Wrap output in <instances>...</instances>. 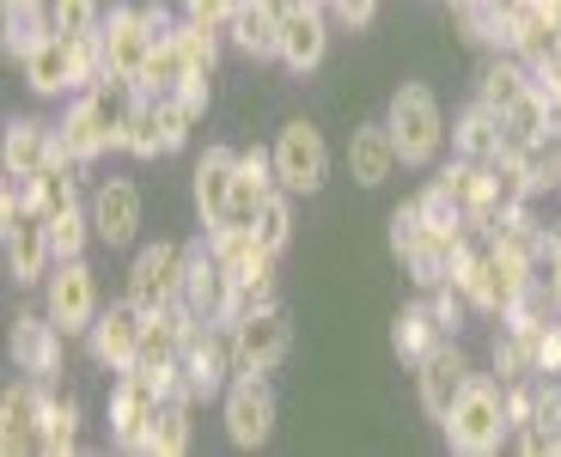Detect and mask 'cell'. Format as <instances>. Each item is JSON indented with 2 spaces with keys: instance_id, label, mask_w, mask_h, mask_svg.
I'll return each instance as SVG.
<instances>
[{
  "instance_id": "obj_15",
  "label": "cell",
  "mask_w": 561,
  "mask_h": 457,
  "mask_svg": "<svg viewBox=\"0 0 561 457\" xmlns=\"http://www.w3.org/2000/svg\"><path fill=\"white\" fill-rule=\"evenodd\" d=\"M56 152L68 159V165H99L104 152H116V135H111V123H104V111H99V98L92 92H73L68 104H61V116H56Z\"/></svg>"
},
{
  "instance_id": "obj_33",
  "label": "cell",
  "mask_w": 561,
  "mask_h": 457,
  "mask_svg": "<svg viewBox=\"0 0 561 457\" xmlns=\"http://www.w3.org/2000/svg\"><path fill=\"white\" fill-rule=\"evenodd\" d=\"M73 202H80V165H68V159H49L43 171H31V208H37L43 220L68 214Z\"/></svg>"
},
{
  "instance_id": "obj_45",
  "label": "cell",
  "mask_w": 561,
  "mask_h": 457,
  "mask_svg": "<svg viewBox=\"0 0 561 457\" xmlns=\"http://www.w3.org/2000/svg\"><path fill=\"white\" fill-rule=\"evenodd\" d=\"M263 7H268V13H275V19H294L299 7H306V0H263Z\"/></svg>"
},
{
  "instance_id": "obj_43",
  "label": "cell",
  "mask_w": 561,
  "mask_h": 457,
  "mask_svg": "<svg viewBox=\"0 0 561 457\" xmlns=\"http://www.w3.org/2000/svg\"><path fill=\"white\" fill-rule=\"evenodd\" d=\"M323 13L336 19L342 31H366V25H373V19H379V0H330Z\"/></svg>"
},
{
  "instance_id": "obj_14",
  "label": "cell",
  "mask_w": 561,
  "mask_h": 457,
  "mask_svg": "<svg viewBox=\"0 0 561 457\" xmlns=\"http://www.w3.org/2000/svg\"><path fill=\"white\" fill-rule=\"evenodd\" d=\"M183 311L196 323H232V275L220 269V256H214L208 238H196L190 244V263H183Z\"/></svg>"
},
{
  "instance_id": "obj_26",
  "label": "cell",
  "mask_w": 561,
  "mask_h": 457,
  "mask_svg": "<svg viewBox=\"0 0 561 457\" xmlns=\"http://www.w3.org/2000/svg\"><path fill=\"white\" fill-rule=\"evenodd\" d=\"M543 135H556V116H549V98L531 85V92H519L501 111V152L519 159V152L531 147V140H543Z\"/></svg>"
},
{
  "instance_id": "obj_31",
  "label": "cell",
  "mask_w": 561,
  "mask_h": 457,
  "mask_svg": "<svg viewBox=\"0 0 561 457\" xmlns=\"http://www.w3.org/2000/svg\"><path fill=\"white\" fill-rule=\"evenodd\" d=\"M537 85V73H531V61L525 56H513V49H494L489 61H482V73H477V98L482 104H494V111H506L519 92H531Z\"/></svg>"
},
{
  "instance_id": "obj_9",
  "label": "cell",
  "mask_w": 561,
  "mask_h": 457,
  "mask_svg": "<svg viewBox=\"0 0 561 457\" xmlns=\"http://www.w3.org/2000/svg\"><path fill=\"white\" fill-rule=\"evenodd\" d=\"M0 244H7V275H13V287H43L49 281V269H56V238H49V220L37 208L0 214Z\"/></svg>"
},
{
  "instance_id": "obj_16",
  "label": "cell",
  "mask_w": 561,
  "mask_h": 457,
  "mask_svg": "<svg viewBox=\"0 0 561 457\" xmlns=\"http://www.w3.org/2000/svg\"><path fill=\"white\" fill-rule=\"evenodd\" d=\"M470 385H477V366H470V354H463L458 342H439L434 354L415 366V397H421V409H427V421H446Z\"/></svg>"
},
{
  "instance_id": "obj_1",
  "label": "cell",
  "mask_w": 561,
  "mask_h": 457,
  "mask_svg": "<svg viewBox=\"0 0 561 457\" xmlns=\"http://www.w3.org/2000/svg\"><path fill=\"white\" fill-rule=\"evenodd\" d=\"M385 128H391V140H397V152H403L409 171L439 165V152L451 147L446 111H439V98L427 92L421 80H403L391 98H385Z\"/></svg>"
},
{
  "instance_id": "obj_7",
  "label": "cell",
  "mask_w": 561,
  "mask_h": 457,
  "mask_svg": "<svg viewBox=\"0 0 561 457\" xmlns=\"http://www.w3.org/2000/svg\"><path fill=\"white\" fill-rule=\"evenodd\" d=\"M183 263H190V244L178 238H153L128 256V275H123V293L140 305V311H165L171 299L183 293Z\"/></svg>"
},
{
  "instance_id": "obj_29",
  "label": "cell",
  "mask_w": 561,
  "mask_h": 457,
  "mask_svg": "<svg viewBox=\"0 0 561 457\" xmlns=\"http://www.w3.org/2000/svg\"><path fill=\"white\" fill-rule=\"evenodd\" d=\"M439 342H451V335L434 323V311H427V299L403 305V311L391 318V354H397L403 366H421V361H427V354H434Z\"/></svg>"
},
{
  "instance_id": "obj_40",
  "label": "cell",
  "mask_w": 561,
  "mask_h": 457,
  "mask_svg": "<svg viewBox=\"0 0 561 457\" xmlns=\"http://www.w3.org/2000/svg\"><path fill=\"white\" fill-rule=\"evenodd\" d=\"M275 269H256V275H244V281H232V318H244V311H263V305H275L280 293H275Z\"/></svg>"
},
{
  "instance_id": "obj_44",
  "label": "cell",
  "mask_w": 561,
  "mask_h": 457,
  "mask_svg": "<svg viewBox=\"0 0 561 457\" xmlns=\"http://www.w3.org/2000/svg\"><path fill=\"white\" fill-rule=\"evenodd\" d=\"M537 373L561 378V318L549 323V330H537Z\"/></svg>"
},
{
  "instance_id": "obj_21",
  "label": "cell",
  "mask_w": 561,
  "mask_h": 457,
  "mask_svg": "<svg viewBox=\"0 0 561 457\" xmlns=\"http://www.w3.org/2000/svg\"><path fill=\"white\" fill-rule=\"evenodd\" d=\"M330 25L336 19L323 13V7H299L294 19H280V68L294 73V80H306V73L323 68V56H330Z\"/></svg>"
},
{
  "instance_id": "obj_37",
  "label": "cell",
  "mask_w": 561,
  "mask_h": 457,
  "mask_svg": "<svg viewBox=\"0 0 561 457\" xmlns=\"http://www.w3.org/2000/svg\"><path fill=\"white\" fill-rule=\"evenodd\" d=\"M49 238H56V263L61 256H85V250L99 244V232H92V208L73 202L68 214H56V220H49Z\"/></svg>"
},
{
  "instance_id": "obj_19",
  "label": "cell",
  "mask_w": 561,
  "mask_h": 457,
  "mask_svg": "<svg viewBox=\"0 0 561 457\" xmlns=\"http://www.w3.org/2000/svg\"><path fill=\"white\" fill-rule=\"evenodd\" d=\"M342 165H348L354 190H385V183H391L397 171H403V152H397V140H391V128H385V116H379V123L348 128Z\"/></svg>"
},
{
  "instance_id": "obj_11",
  "label": "cell",
  "mask_w": 561,
  "mask_h": 457,
  "mask_svg": "<svg viewBox=\"0 0 561 457\" xmlns=\"http://www.w3.org/2000/svg\"><path fill=\"white\" fill-rule=\"evenodd\" d=\"M140 323H147V311H140L135 299H111L99 311V323L85 330V361L99 366L104 378H116V373H128L135 366V354H140Z\"/></svg>"
},
{
  "instance_id": "obj_30",
  "label": "cell",
  "mask_w": 561,
  "mask_h": 457,
  "mask_svg": "<svg viewBox=\"0 0 561 457\" xmlns=\"http://www.w3.org/2000/svg\"><path fill=\"white\" fill-rule=\"evenodd\" d=\"M226 43L251 61H275L280 56V19L268 13L263 0H244L239 13H232V25H226Z\"/></svg>"
},
{
  "instance_id": "obj_42",
  "label": "cell",
  "mask_w": 561,
  "mask_h": 457,
  "mask_svg": "<svg viewBox=\"0 0 561 457\" xmlns=\"http://www.w3.org/2000/svg\"><path fill=\"white\" fill-rule=\"evenodd\" d=\"M244 0H178V13L183 19H196V25H214V31H226L232 25V13H239Z\"/></svg>"
},
{
  "instance_id": "obj_28",
  "label": "cell",
  "mask_w": 561,
  "mask_h": 457,
  "mask_svg": "<svg viewBox=\"0 0 561 457\" xmlns=\"http://www.w3.org/2000/svg\"><path fill=\"white\" fill-rule=\"evenodd\" d=\"M451 152L458 159H501V111L494 104H482V98H470L458 111V123H451Z\"/></svg>"
},
{
  "instance_id": "obj_34",
  "label": "cell",
  "mask_w": 561,
  "mask_h": 457,
  "mask_svg": "<svg viewBox=\"0 0 561 457\" xmlns=\"http://www.w3.org/2000/svg\"><path fill=\"white\" fill-rule=\"evenodd\" d=\"M171 37H178L183 61H190V68H196L202 80H214V73H220V37H226V31L196 25V19H178V31H171Z\"/></svg>"
},
{
  "instance_id": "obj_39",
  "label": "cell",
  "mask_w": 561,
  "mask_h": 457,
  "mask_svg": "<svg viewBox=\"0 0 561 457\" xmlns=\"http://www.w3.org/2000/svg\"><path fill=\"white\" fill-rule=\"evenodd\" d=\"M421 299H427V311H434V323L451 335V342L463 335V323L477 318V305L463 299V287H458V281H439V287H434V293H421Z\"/></svg>"
},
{
  "instance_id": "obj_48",
  "label": "cell",
  "mask_w": 561,
  "mask_h": 457,
  "mask_svg": "<svg viewBox=\"0 0 561 457\" xmlns=\"http://www.w3.org/2000/svg\"><path fill=\"white\" fill-rule=\"evenodd\" d=\"M306 7H330V0H306Z\"/></svg>"
},
{
  "instance_id": "obj_25",
  "label": "cell",
  "mask_w": 561,
  "mask_h": 457,
  "mask_svg": "<svg viewBox=\"0 0 561 457\" xmlns=\"http://www.w3.org/2000/svg\"><path fill=\"white\" fill-rule=\"evenodd\" d=\"M190 445H196V397H159L140 457H183Z\"/></svg>"
},
{
  "instance_id": "obj_32",
  "label": "cell",
  "mask_w": 561,
  "mask_h": 457,
  "mask_svg": "<svg viewBox=\"0 0 561 457\" xmlns=\"http://www.w3.org/2000/svg\"><path fill=\"white\" fill-rule=\"evenodd\" d=\"M489 373L501 378V385L506 378H537V335L501 318V330L489 335Z\"/></svg>"
},
{
  "instance_id": "obj_27",
  "label": "cell",
  "mask_w": 561,
  "mask_h": 457,
  "mask_svg": "<svg viewBox=\"0 0 561 457\" xmlns=\"http://www.w3.org/2000/svg\"><path fill=\"white\" fill-rule=\"evenodd\" d=\"M80 397L68 385H49V409H43L37 427V457H73L80 452Z\"/></svg>"
},
{
  "instance_id": "obj_4",
  "label": "cell",
  "mask_w": 561,
  "mask_h": 457,
  "mask_svg": "<svg viewBox=\"0 0 561 457\" xmlns=\"http://www.w3.org/2000/svg\"><path fill=\"white\" fill-rule=\"evenodd\" d=\"M43 311H49V323H56L68 342H85V330H92L99 311H104L99 275H92L85 256H61V263L49 269V281H43Z\"/></svg>"
},
{
  "instance_id": "obj_23",
  "label": "cell",
  "mask_w": 561,
  "mask_h": 457,
  "mask_svg": "<svg viewBox=\"0 0 561 457\" xmlns=\"http://www.w3.org/2000/svg\"><path fill=\"white\" fill-rule=\"evenodd\" d=\"M232 178H239V152L232 147H208L190 171V195H196V214L202 226H220L226 202H232Z\"/></svg>"
},
{
  "instance_id": "obj_20",
  "label": "cell",
  "mask_w": 561,
  "mask_h": 457,
  "mask_svg": "<svg viewBox=\"0 0 561 457\" xmlns=\"http://www.w3.org/2000/svg\"><path fill=\"white\" fill-rule=\"evenodd\" d=\"M19 73H25L31 98H73L80 92V43H68L56 31V37H43L37 49L19 61Z\"/></svg>"
},
{
  "instance_id": "obj_12",
  "label": "cell",
  "mask_w": 561,
  "mask_h": 457,
  "mask_svg": "<svg viewBox=\"0 0 561 457\" xmlns=\"http://www.w3.org/2000/svg\"><path fill=\"white\" fill-rule=\"evenodd\" d=\"M232 342H239V373H280V361L294 354V318L287 305H263V311H244L232 318Z\"/></svg>"
},
{
  "instance_id": "obj_13",
  "label": "cell",
  "mask_w": 561,
  "mask_h": 457,
  "mask_svg": "<svg viewBox=\"0 0 561 457\" xmlns=\"http://www.w3.org/2000/svg\"><path fill=\"white\" fill-rule=\"evenodd\" d=\"M85 208H92V232H99V244L128 250L140 238V220H147V195H140L135 178H99L92 195H85Z\"/></svg>"
},
{
  "instance_id": "obj_24",
  "label": "cell",
  "mask_w": 561,
  "mask_h": 457,
  "mask_svg": "<svg viewBox=\"0 0 561 457\" xmlns=\"http://www.w3.org/2000/svg\"><path fill=\"white\" fill-rule=\"evenodd\" d=\"M56 152V123H43V116H13L7 123V140H0V165L7 171H43Z\"/></svg>"
},
{
  "instance_id": "obj_47",
  "label": "cell",
  "mask_w": 561,
  "mask_h": 457,
  "mask_svg": "<svg viewBox=\"0 0 561 457\" xmlns=\"http://www.w3.org/2000/svg\"><path fill=\"white\" fill-rule=\"evenodd\" d=\"M549 19H556V25H561V0H549Z\"/></svg>"
},
{
  "instance_id": "obj_41",
  "label": "cell",
  "mask_w": 561,
  "mask_h": 457,
  "mask_svg": "<svg viewBox=\"0 0 561 457\" xmlns=\"http://www.w3.org/2000/svg\"><path fill=\"white\" fill-rule=\"evenodd\" d=\"M391 256H403V250H415L421 238H427V220H421V208H415V195H409L403 208H391Z\"/></svg>"
},
{
  "instance_id": "obj_49",
  "label": "cell",
  "mask_w": 561,
  "mask_h": 457,
  "mask_svg": "<svg viewBox=\"0 0 561 457\" xmlns=\"http://www.w3.org/2000/svg\"><path fill=\"white\" fill-rule=\"evenodd\" d=\"M556 140H561V135H556Z\"/></svg>"
},
{
  "instance_id": "obj_3",
  "label": "cell",
  "mask_w": 561,
  "mask_h": 457,
  "mask_svg": "<svg viewBox=\"0 0 561 457\" xmlns=\"http://www.w3.org/2000/svg\"><path fill=\"white\" fill-rule=\"evenodd\" d=\"M268 152H275V183L294 202L299 195H323V183H330V140H323V128L311 116H287L275 128V140H268Z\"/></svg>"
},
{
  "instance_id": "obj_6",
  "label": "cell",
  "mask_w": 561,
  "mask_h": 457,
  "mask_svg": "<svg viewBox=\"0 0 561 457\" xmlns=\"http://www.w3.org/2000/svg\"><path fill=\"white\" fill-rule=\"evenodd\" d=\"M220 421H226V439L239 452H256V445L275 439V421H280V402L268 373H239L232 385L220 390Z\"/></svg>"
},
{
  "instance_id": "obj_5",
  "label": "cell",
  "mask_w": 561,
  "mask_h": 457,
  "mask_svg": "<svg viewBox=\"0 0 561 457\" xmlns=\"http://www.w3.org/2000/svg\"><path fill=\"white\" fill-rule=\"evenodd\" d=\"M183 390L196 402L220 397L232 378H239V342H232V323H190L183 335Z\"/></svg>"
},
{
  "instance_id": "obj_17",
  "label": "cell",
  "mask_w": 561,
  "mask_h": 457,
  "mask_svg": "<svg viewBox=\"0 0 561 457\" xmlns=\"http://www.w3.org/2000/svg\"><path fill=\"white\" fill-rule=\"evenodd\" d=\"M153 25L140 7H111L104 13V31H99V49H104V73L111 80H140L147 56H153Z\"/></svg>"
},
{
  "instance_id": "obj_18",
  "label": "cell",
  "mask_w": 561,
  "mask_h": 457,
  "mask_svg": "<svg viewBox=\"0 0 561 457\" xmlns=\"http://www.w3.org/2000/svg\"><path fill=\"white\" fill-rule=\"evenodd\" d=\"M43 409H49V385L19 373L13 385H7V397H0V452L7 457H37Z\"/></svg>"
},
{
  "instance_id": "obj_35",
  "label": "cell",
  "mask_w": 561,
  "mask_h": 457,
  "mask_svg": "<svg viewBox=\"0 0 561 457\" xmlns=\"http://www.w3.org/2000/svg\"><path fill=\"white\" fill-rule=\"evenodd\" d=\"M251 232H256V244H263L268 256H287V244H294V195H287V190L268 195Z\"/></svg>"
},
{
  "instance_id": "obj_38",
  "label": "cell",
  "mask_w": 561,
  "mask_h": 457,
  "mask_svg": "<svg viewBox=\"0 0 561 457\" xmlns=\"http://www.w3.org/2000/svg\"><path fill=\"white\" fill-rule=\"evenodd\" d=\"M49 19L68 43H92L104 31V7L99 0H49Z\"/></svg>"
},
{
  "instance_id": "obj_8",
  "label": "cell",
  "mask_w": 561,
  "mask_h": 457,
  "mask_svg": "<svg viewBox=\"0 0 561 457\" xmlns=\"http://www.w3.org/2000/svg\"><path fill=\"white\" fill-rule=\"evenodd\" d=\"M153 409H159V385L147 373H116L111 378V397H104V433H111L116 452H128V457L147 452Z\"/></svg>"
},
{
  "instance_id": "obj_10",
  "label": "cell",
  "mask_w": 561,
  "mask_h": 457,
  "mask_svg": "<svg viewBox=\"0 0 561 457\" xmlns=\"http://www.w3.org/2000/svg\"><path fill=\"white\" fill-rule=\"evenodd\" d=\"M7 354H13V373L43 378V385H61L68 373V335L49 323V311H19L13 330H7Z\"/></svg>"
},
{
  "instance_id": "obj_2",
  "label": "cell",
  "mask_w": 561,
  "mask_h": 457,
  "mask_svg": "<svg viewBox=\"0 0 561 457\" xmlns=\"http://www.w3.org/2000/svg\"><path fill=\"white\" fill-rule=\"evenodd\" d=\"M446 445L458 457H494L513 445V421H506V397H501V378L494 373H477V385L458 397L446 421H439Z\"/></svg>"
},
{
  "instance_id": "obj_36",
  "label": "cell",
  "mask_w": 561,
  "mask_h": 457,
  "mask_svg": "<svg viewBox=\"0 0 561 457\" xmlns=\"http://www.w3.org/2000/svg\"><path fill=\"white\" fill-rule=\"evenodd\" d=\"M123 152L128 159H165V128H159V104L153 98H140L135 116L123 128Z\"/></svg>"
},
{
  "instance_id": "obj_46",
  "label": "cell",
  "mask_w": 561,
  "mask_h": 457,
  "mask_svg": "<svg viewBox=\"0 0 561 457\" xmlns=\"http://www.w3.org/2000/svg\"><path fill=\"white\" fill-rule=\"evenodd\" d=\"M13 7H37V0H0V13H13Z\"/></svg>"
},
{
  "instance_id": "obj_22",
  "label": "cell",
  "mask_w": 561,
  "mask_h": 457,
  "mask_svg": "<svg viewBox=\"0 0 561 457\" xmlns=\"http://www.w3.org/2000/svg\"><path fill=\"white\" fill-rule=\"evenodd\" d=\"M439 183H446V195H451V202H458L463 226H470V232H489V226H494L489 165H482V159H458V152H451V165L439 171Z\"/></svg>"
}]
</instances>
